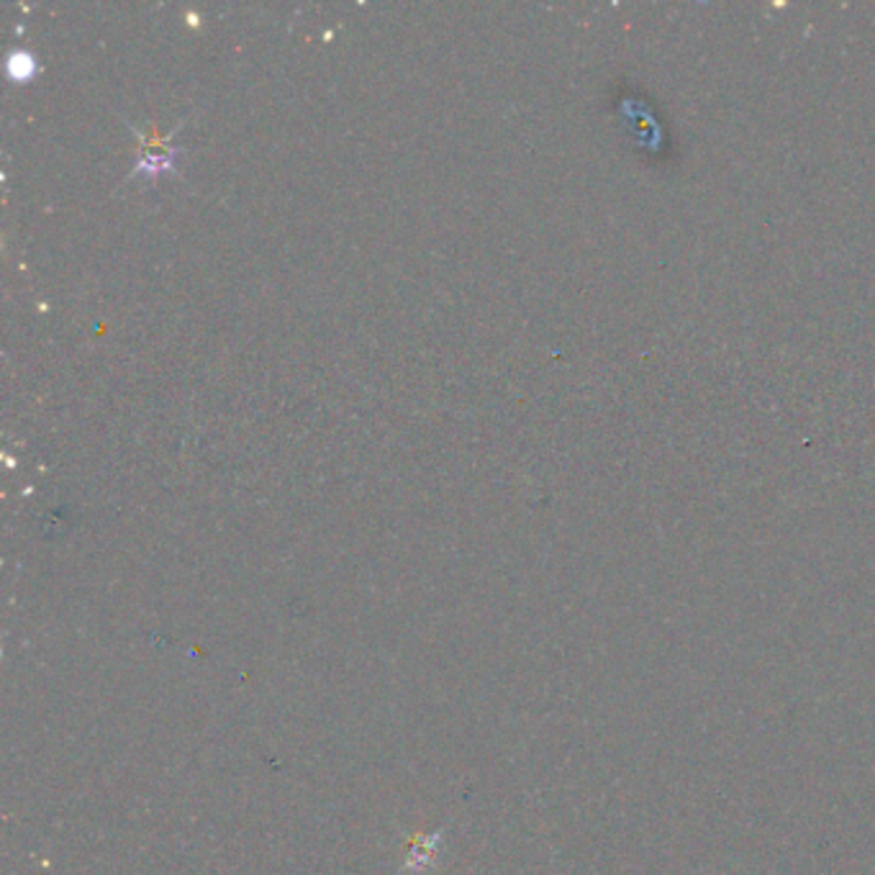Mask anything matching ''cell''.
Here are the masks:
<instances>
[{"mask_svg": "<svg viewBox=\"0 0 875 875\" xmlns=\"http://www.w3.org/2000/svg\"><path fill=\"white\" fill-rule=\"evenodd\" d=\"M34 57H29L26 52H13L11 57H8V73H11L13 80H29L31 75H34Z\"/></svg>", "mask_w": 875, "mask_h": 875, "instance_id": "6da1fadb", "label": "cell"}]
</instances>
